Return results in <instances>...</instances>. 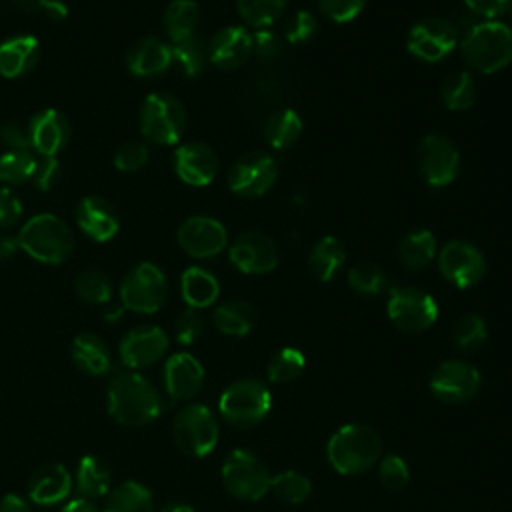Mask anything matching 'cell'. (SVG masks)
<instances>
[{
  "mask_svg": "<svg viewBox=\"0 0 512 512\" xmlns=\"http://www.w3.org/2000/svg\"><path fill=\"white\" fill-rule=\"evenodd\" d=\"M60 512H100V510H98V506L94 504V500H88V498L78 496V498H74V500H68V502L60 508Z\"/></svg>",
  "mask_w": 512,
  "mask_h": 512,
  "instance_id": "6f0895ef",
  "label": "cell"
},
{
  "mask_svg": "<svg viewBox=\"0 0 512 512\" xmlns=\"http://www.w3.org/2000/svg\"><path fill=\"white\" fill-rule=\"evenodd\" d=\"M278 164L272 154L262 150L244 152L228 170V186L240 198H260L274 186Z\"/></svg>",
  "mask_w": 512,
  "mask_h": 512,
  "instance_id": "8fae6325",
  "label": "cell"
},
{
  "mask_svg": "<svg viewBox=\"0 0 512 512\" xmlns=\"http://www.w3.org/2000/svg\"><path fill=\"white\" fill-rule=\"evenodd\" d=\"M74 488L82 498H88V500L104 498L112 488L110 466L100 456H94V454L82 456L74 474Z\"/></svg>",
  "mask_w": 512,
  "mask_h": 512,
  "instance_id": "83f0119b",
  "label": "cell"
},
{
  "mask_svg": "<svg viewBox=\"0 0 512 512\" xmlns=\"http://www.w3.org/2000/svg\"><path fill=\"white\" fill-rule=\"evenodd\" d=\"M162 382L170 400H190L204 386V368L192 354L176 352L164 364Z\"/></svg>",
  "mask_w": 512,
  "mask_h": 512,
  "instance_id": "d6986e66",
  "label": "cell"
},
{
  "mask_svg": "<svg viewBox=\"0 0 512 512\" xmlns=\"http://www.w3.org/2000/svg\"><path fill=\"white\" fill-rule=\"evenodd\" d=\"M20 198L6 186H0V228H12L22 218Z\"/></svg>",
  "mask_w": 512,
  "mask_h": 512,
  "instance_id": "f5cc1de1",
  "label": "cell"
},
{
  "mask_svg": "<svg viewBox=\"0 0 512 512\" xmlns=\"http://www.w3.org/2000/svg\"><path fill=\"white\" fill-rule=\"evenodd\" d=\"M74 290L86 304H110L114 286L112 280L94 268L82 270L74 280Z\"/></svg>",
  "mask_w": 512,
  "mask_h": 512,
  "instance_id": "f35d334b",
  "label": "cell"
},
{
  "mask_svg": "<svg viewBox=\"0 0 512 512\" xmlns=\"http://www.w3.org/2000/svg\"><path fill=\"white\" fill-rule=\"evenodd\" d=\"M200 8L194 0H172L164 10V30L172 42H180L196 34Z\"/></svg>",
  "mask_w": 512,
  "mask_h": 512,
  "instance_id": "e575fe53",
  "label": "cell"
},
{
  "mask_svg": "<svg viewBox=\"0 0 512 512\" xmlns=\"http://www.w3.org/2000/svg\"><path fill=\"white\" fill-rule=\"evenodd\" d=\"M106 406L118 424L142 428L160 416L162 396L144 374L122 368L112 372L106 384Z\"/></svg>",
  "mask_w": 512,
  "mask_h": 512,
  "instance_id": "6da1fadb",
  "label": "cell"
},
{
  "mask_svg": "<svg viewBox=\"0 0 512 512\" xmlns=\"http://www.w3.org/2000/svg\"><path fill=\"white\" fill-rule=\"evenodd\" d=\"M172 62L180 68L186 78H196L204 72L208 62V44H204L202 36L192 34L186 40L174 42L172 46Z\"/></svg>",
  "mask_w": 512,
  "mask_h": 512,
  "instance_id": "8d00e7d4",
  "label": "cell"
},
{
  "mask_svg": "<svg viewBox=\"0 0 512 512\" xmlns=\"http://www.w3.org/2000/svg\"><path fill=\"white\" fill-rule=\"evenodd\" d=\"M278 256L276 242L260 230L238 234L228 248L230 262L244 274L272 272L278 264Z\"/></svg>",
  "mask_w": 512,
  "mask_h": 512,
  "instance_id": "2e32d148",
  "label": "cell"
},
{
  "mask_svg": "<svg viewBox=\"0 0 512 512\" xmlns=\"http://www.w3.org/2000/svg\"><path fill=\"white\" fill-rule=\"evenodd\" d=\"M272 406L270 390L256 378H240L232 382L218 400L220 416L236 428H252L260 424Z\"/></svg>",
  "mask_w": 512,
  "mask_h": 512,
  "instance_id": "5b68a950",
  "label": "cell"
},
{
  "mask_svg": "<svg viewBox=\"0 0 512 512\" xmlns=\"http://www.w3.org/2000/svg\"><path fill=\"white\" fill-rule=\"evenodd\" d=\"M378 478H380V484L390 490V492H400L408 486L410 482V470L406 466V462L396 456V454H390L386 456L380 466H378Z\"/></svg>",
  "mask_w": 512,
  "mask_h": 512,
  "instance_id": "f6af8a7d",
  "label": "cell"
},
{
  "mask_svg": "<svg viewBox=\"0 0 512 512\" xmlns=\"http://www.w3.org/2000/svg\"><path fill=\"white\" fill-rule=\"evenodd\" d=\"M148 162V148L144 142L138 140H128L118 146L114 154V166L120 172H138L146 166Z\"/></svg>",
  "mask_w": 512,
  "mask_h": 512,
  "instance_id": "bcb514c9",
  "label": "cell"
},
{
  "mask_svg": "<svg viewBox=\"0 0 512 512\" xmlns=\"http://www.w3.org/2000/svg\"><path fill=\"white\" fill-rule=\"evenodd\" d=\"M70 356L74 366L88 376H104L112 372V354L102 336L82 332L72 340Z\"/></svg>",
  "mask_w": 512,
  "mask_h": 512,
  "instance_id": "4316f807",
  "label": "cell"
},
{
  "mask_svg": "<svg viewBox=\"0 0 512 512\" xmlns=\"http://www.w3.org/2000/svg\"><path fill=\"white\" fill-rule=\"evenodd\" d=\"M382 452L378 432L366 424H346L328 440L326 454L332 468L344 476H354L370 470Z\"/></svg>",
  "mask_w": 512,
  "mask_h": 512,
  "instance_id": "3957f363",
  "label": "cell"
},
{
  "mask_svg": "<svg viewBox=\"0 0 512 512\" xmlns=\"http://www.w3.org/2000/svg\"><path fill=\"white\" fill-rule=\"evenodd\" d=\"M20 250L18 236H10L6 232H0V260L12 258Z\"/></svg>",
  "mask_w": 512,
  "mask_h": 512,
  "instance_id": "680465c9",
  "label": "cell"
},
{
  "mask_svg": "<svg viewBox=\"0 0 512 512\" xmlns=\"http://www.w3.org/2000/svg\"><path fill=\"white\" fill-rule=\"evenodd\" d=\"M288 0H236L240 18L254 28H268L284 12Z\"/></svg>",
  "mask_w": 512,
  "mask_h": 512,
  "instance_id": "ab89813d",
  "label": "cell"
},
{
  "mask_svg": "<svg viewBox=\"0 0 512 512\" xmlns=\"http://www.w3.org/2000/svg\"><path fill=\"white\" fill-rule=\"evenodd\" d=\"M186 130V110L182 102L168 92H152L140 108L142 136L160 146H170L180 140Z\"/></svg>",
  "mask_w": 512,
  "mask_h": 512,
  "instance_id": "8992f818",
  "label": "cell"
},
{
  "mask_svg": "<svg viewBox=\"0 0 512 512\" xmlns=\"http://www.w3.org/2000/svg\"><path fill=\"white\" fill-rule=\"evenodd\" d=\"M348 284L362 296H378L390 290L386 272L374 262H358L348 270Z\"/></svg>",
  "mask_w": 512,
  "mask_h": 512,
  "instance_id": "74e56055",
  "label": "cell"
},
{
  "mask_svg": "<svg viewBox=\"0 0 512 512\" xmlns=\"http://www.w3.org/2000/svg\"><path fill=\"white\" fill-rule=\"evenodd\" d=\"M464 6L482 20H496L512 8V0H464Z\"/></svg>",
  "mask_w": 512,
  "mask_h": 512,
  "instance_id": "11a10c76",
  "label": "cell"
},
{
  "mask_svg": "<svg viewBox=\"0 0 512 512\" xmlns=\"http://www.w3.org/2000/svg\"><path fill=\"white\" fill-rule=\"evenodd\" d=\"M16 8L24 10V12H44V8L48 6L50 0H10Z\"/></svg>",
  "mask_w": 512,
  "mask_h": 512,
  "instance_id": "91938a15",
  "label": "cell"
},
{
  "mask_svg": "<svg viewBox=\"0 0 512 512\" xmlns=\"http://www.w3.org/2000/svg\"><path fill=\"white\" fill-rule=\"evenodd\" d=\"M36 156L30 150H6L0 156V182L22 184L32 180Z\"/></svg>",
  "mask_w": 512,
  "mask_h": 512,
  "instance_id": "ee69618b",
  "label": "cell"
},
{
  "mask_svg": "<svg viewBox=\"0 0 512 512\" xmlns=\"http://www.w3.org/2000/svg\"><path fill=\"white\" fill-rule=\"evenodd\" d=\"M302 134V118L292 108H280L272 112L264 122V136L274 150L290 148Z\"/></svg>",
  "mask_w": 512,
  "mask_h": 512,
  "instance_id": "836d02e7",
  "label": "cell"
},
{
  "mask_svg": "<svg viewBox=\"0 0 512 512\" xmlns=\"http://www.w3.org/2000/svg\"><path fill=\"white\" fill-rule=\"evenodd\" d=\"M432 394L444 404H464L480 390V372L462 360L442 362L430 376Z\"/></svg>",
  "mask_w": 512,
  "mask_h": 512,
  "instance_id": "9a60e30c",
  "label": "cell"
},
{
  "mask_svg": "<svg viewBox=\"0 0 512 512\" xmlns=\"http://www.w3.org/2000/svg\"><path fill=\"white\" fill-rule=\"evenodd\" d=\"M440 98L448 110L462 112L476 102V80L468 70L450 72L440 84Z\"/></svg>",
  "mask_w": 512,
  "mask_h": 512,
  "instance_id": "d590c367",
  "label": "cell"
},
{
  "mask_svg": "<svg viewBox=\"0 0 512 512\" xmlns=\"http://www.w3.org/2000/svg\"><path fill=\"white\" fill-rule=\"evenodd\" d=\"M204 332V318L200 314V310L196 308H186L178 314L176 322H174V336L180 344L188 346L194 344Z\"/></svg>",
  "mask_w": 512,
  "mask_h": 512,
  "instance_id": "7dc6e473",
  "label": "cell"
},
{
  "mask_svg": "<svg viewBox=\"0 0 512 512\" xmlns=\"http://www.w3.org/2000/svg\"><path fill=\"white\" fill-rule=\"evenodd\" d=\"M222 482L234 498L254 502L270 492L272 474L256 454L236 448L222 462Z\"/></svg>",
  "mask_w": 512,
  "mask_h": 512,
  "instance_id": "52a82bcc",
  "label": "cell"
},
{
  "mask_svg": "<svg viewBox=\"0 0 512 512\" xmlns=\"http://www.w3.org/2000/svg\"><path fill=\"white\" fill-rule=\"evenodd\" d=\"M452 336H454V344L460 352L472 354V352L480 350L488 338L486 322L478 314H464L454 324Z\"/></svg>",
  "mask_w": 512,
  "mask_h": 512,
  "instance_id": "60d3db41",
  "label": "cell"
},
{
  "mask_svg": "<svg viewBox=\"0 0 512 512\" xmlns=\"http://www.w3.org/2000/svg\"><path fill=\"white\" fill-rule=\"evenodd\" d=\"M460 42V28L448 20V18H438L430 16L424 20H418L406 40L408 52L424 62H440L444 60Z\"/></svg>",
  "mask_w": 512,
  "mask_h": 512,
  "instance_id": "7c38bea8",
  "label": "cell"
},
{
  "mask_svg": "<svg viewBox=\"0 0 512 512\" xmlns=\"http://www.w3.org/2000/svg\"><path fill=\"white\" fill-rule=\"evenodd\" d=\"M66 4H62L60 0H50L48 2V6L44 8V14L48 16V18H52V20H62V18H66Z\"/></svg>",
  "mask_w": 512,
  "mask_h": 512,
  "instance_id": "94428289",
  "label": "cell"
},
{
  "mask_svg": "<svg viewBox=\"0 0 512 512\" xmlns=\"http://www.w3.org/2000/svg\"><path fill=\"white\" fill-rule=\"evenodd\" d=\"M440 274L456 288H472L486 274L484 254L466 240H450L438 254Z\"/></svg>",
  "mask_w": 512,
  "mask_h": 512,
  "instance_id": "5bb4252c",
  "label": "cell"
},
{
  "mask_svg": "<svg viewBox=\"0 0 512 512\" xmlns=\"http://www.w3.org/2000/svg\"><path fill=\"white\" fill-rule=\"evenodd\" d=\"M386 314L398 330L420 334L436 322L438 304L428 292L420 288L394 286L388 290Z\"/></svg>",
  "mask_w": 512,
  "mask_h": 512,
  "instance_id": "30bf717a",
  "label": "cell"
},
{
  "mask_svg": "<svg viewBox=\"0 0 512 512\" xmlns=\"http://www.w3.org/2000/svg\"><path fill=\"white\" fill-rule=\"evenodd\" d=\"M28 138L38 156H56L70 138V122L60 110L42 108L28 122Z\"/></svg>",
  "mask_w": 512,
  "mask_h": 512,
  "instance_id": "ffe728a7",
  "label": "cell"
},
{
  "mask_svg": "<svg viewBox=\"0 0 512 512\" xmlns=\"http://www.w3.org/2000/svg\"><path fill=\"white\" fill-rule=\"evenodd\" d=\"M168 296L164 272L152 262H140L128 270L120 284L122 306L138 314H154Z\"/></svg>",
  "mask_w": 512,
  "mask_h": 512,
  "instance_id": "9c48e42d",
  "label": "cell"
},
{
  "mask_svg": "<svg viewBox=\"0 0 512 512\" xmlns=\"http://www.w3.org/2000/svg\"><path fill=\"white\" fill-rule=\"evenodd\" d=\"M344 262H346V250L336 236H322L314 244L308 256L310 274L318 282H330L340 272Z\"/></svg>",
  "mask_w": 512,
  "mask_h": 512,
  "instance_id": "1f68e13d",
  "label": "cell"
},
{
  "mask_svg": "<svg viewBox=\"0 0 512 512\" xmlns=\"http://www.w3.org/2000/svg\"><path fill=\"white\" fill-rule=\"evenodd\" d=\"M168 344V336L160 326L142 324L128 330L122 336L118 344V354L124 368L142 370L162 360L168 350Z\"/></svg>",
  "mask_w": 512,
  "mask_h": 512,
  "instance_id": "ac0fdd59",
  "label": "cell"
},
{
  "mask_svg": "<svg viewBox=\"0 0 512 512\" xmlns=\"http://www.w3.org/2000/svg\"><path fill=\"white\" fill-rule=\"evenodd\" d=\"M172 64V46L156 36L138 38L126 52V66L138 78H152Z\"/></svg>",
  "mask_w": 512,
  "mask_h": 512,
  "instance_id": "d4e9b609",
  "label": "cell"
},
{
  "mask_svg": "<svg viewBox=\"0 0 512 512\" xmlns=\"http://www.w3.org/2000/svg\"><path fill=\"white\" fill-rule=\"evenodd\" d=\"M316 2L320 12L326 18L340 24L354 20L364 10V4H366V0H316Z\"/></svg>",
  "mask_w": 512,
  "mask_h": 512,
  "instance_id": "681fc988",
  "label": "cell"
},
{
  "mask_svg": "<svg viewBox=\"0 0 512 512\" xmlns=\"http://www.w3.org/2000/svg\"><path fill=\"white\" fill-rule=\"evenodd\" d=\"M102 512H156V502L148 486L126 480L110 488Z\"/></svg>",
  "mask_w": 512,
  "mask_h": 512,
  "instance_id": "f1b7e54d",
  "label": "cell"
},
{
  "mask_svg": "<svg viewBox=\"0 0 512 512\" xmlns=\"http://www.w3.org/2000/svg\"><path fill=\"white\" fill-rule=\"evenodd\" d=\"M60 176H62V170H60V162L56 156H38L36 158L32 182L38 190H42V192L52 190L58 184Z\"/></svg>",
  "mask_w": 512,
  "mask_h": 512,
  "instance_id": "f907efd6",
  "label": "cell"
},
{
  "mask_svg": "<svg viewBox=\"0 0 512 512\" xmlns=\"http://www.w3.org/2000/svg\"><path fill=\"white\" fill-rule=\"evenodd\" d=\"M438 244L430 230L418 228L408 232L398 244V258L410 272H422L436 258Z\"/></svg>",
  "mask_w": 512,
  "mask_h": 512,
  "instance_id": "4dcf8cb0",
  "label": "cell"
},
{
  "mask_svg": "<svg viewBox=\"0 0 512 512\" xmlns=\"http://www.w3.org/2000/svg\"><path fill=\"white\" fill-rule=\"evenodd\" d=\"M40 60V42L32 34H18L0 44V76L20 78Z\"/></svg>",
  "mask_w": 512,
  "mask_h": 512,
  "instance_id": "484cf974",
  "label": "cell"
},
{
  "mask_svg": "<svg viewBox=\"0 0 512 512\" xmlns=\"http://www.w3.org/2000/svg\"><path fill=\"white\" fill-rule=\"evenodd\" d=\"M270 490L274 492V496L284 502V504H302L310 492H312V484L310 480L296 470H286L282 474L272 476V486Z\"/></svg>",
  "mask_w": 512,
  "mask_h": 512,
  "instance_id": "7bdbcfd3",
  "label": "cell"
},
{
  "mask_svg": "<svg viewBox=\"0 0 512 512\" xmlns=\"http://www.w3.org/2000/svg\"><path fill=\"white\" fill-rule=\"evenodd\" d=\"M0 512H32L30 502L18 492H6L0 498Z\"/></svg>",
  "mask_w": 512,
  "mask_h": 512,
  "instance_id": "9f6ffc18",
  "label": "cell"
},
{
  "mask_svg": "<svg viewBox=\"0 0 512 512\" xmlns=\"http://www.w3.org/2000/svg\"><path fill=\"white\" fill-rule=\"evenodd\" d=\"M460 54L472 70L494 74L512 62V28L500 20L474 22L460 40Z\"/></svg>",
  "mask_w": 512,
  "mask_h": 512,
  "instance_id": "7a4b0ae2",
  "label": "cell"
},
{
  "mask_svg": "<svg viewBox=\"0 0 512 512\" xmlns=\"http://www.w3.org/2000/svg\"><path fill=\"white\" fill-rule=\"evenodd\" d=\"M0 142L8 150H28L30 148V138H28V126H22L16 120L4 122L0 126Z\"/></svg>",
  "mask_w": 512,
  "mask_h": 512,
  "instance_id": "db71d44e",
  "label": "cell"
},
{
  "mask_svg": "<svg viewBox=\"0 0 512 512\" xmlns=\"http://www.w3.org/2000/svg\"><path fill=\"white\" fill-rule=\"evenodd\" d=\"M252 56V36L244 26L218 30L208 44V60L220 70H236Z\"/></svg>",
  "mask_w": 512,
  "mask_h": 512,
  "instance_id": "603a6c76",
  "label": "cell"
},
{
  "mask_svg": "<svg viewBox=\"0 0 512 512\" xmlns=\"http://www.w3.org/2000/svg\"><path fill=\"white\" fill-rule=\"evenodd\" d=\"M178 246L192 258L204 260L220 254L228 244V232L222 222L210 216H190L176 232Z\"/></svg>",
  "mask_w": 512,
  "mask_h": 512,
  "instance_id": "e0dca14e",
  "label": "cell"
},
{
  "mask_svg": "<svg viewBox=\"0 0 512 512\" xmlns=\"http://www.w3.org/2000/svg\"><path fill=\"white\" fill-rule=\"evenodd\" d=\"M258 320L256 308L246 300H228L216 306L212 322L226 336H246Z\"/></svg>",
  "mask_w": 512,
  "mask_h": 512,
  "instance_id": "d6a6232c",
  "label": "cell"
},
{
  "mask_svg": "<svg viewBox=\"0 0 512 512\" xmlns=\"http://www.w3.org/2000/svg\"><path fill=\"white\" fill-rule=\"evenodd\" d=\"M318 30V20L308 10H298L284 26V38L292 44H304L314 38Z\"/></svg>",
  "mask_w": 512,
  "mask_h": 512,
  "instance_id": "c3c4849f",
  "label": "cell"
},
{
  "mask_svg": "<svg viewBox=\"0 0 512 512\" xmlns=\"http://www.w3.org/2000/svg\"><path fill=\"white\" fill-rule=\"evenodd\" d=\"M180 292L188 308H208L216 302L220 294V284L216 276L200 266H190L182 272L180 278Z\"/></svg>",
  "mask_w": 512,
  "mask_h": 512,
  "instance_id": "f546056e",
  "label": "cell"
},
{
  "mask_svg": "<svg viewBox=\"0 0 512 512\" xmlns=\"http://www.w3.org/2000/svg\"><path fill=\"white\" fill-rule=\"evenodd\" d=\"M282 52V38L272 30H260L256 36H252V54L258 56L264 62L274 60Z\"/></svg>",
  "mask_w": 512,
  "mask_h": 512,
  "instance_id": "816d5d0a",
  "label": "cell"
},
{
  "mask_svg": "<svg viewBox=\"0 0 512 512\" xmlns=\"http://www.w3.org/2000/svg\"><path fill=\"white\" fill-rule=\"evenodd\" d=\"M20 250L42 264H60L74 250L70 226L56 214H36L18 232Z\"/></svg>",
  "mask_w": 512,
  "mask_h": 512,
  "instance_id": "277c9868",
  "label": "cell"
},
{
  "mask_svg": "<svg viewBox=\"0 0 512 512\" xmlns=\"http://www.w3.org/2000/svg\"><path fill=\"white\" fill-rule=\"evenodd\" d=\"M218 422L204 404L184 406L172 424V436L180 452L192 458L208 456L218 444Z\"/></svg>",
  "mask_w": 512,
  "mask_h": 512,
  "instance_id": "ba28073f",
  "label": "cell"
},
{
  "mask_svg": "<svg viewBox=\"0 0 512 512\" xmlns=\"http://www.w3.org/2000/svg\"><path fill=\"white\" fill-rule=\"evenodd\" d=\"M74 488L70 470L58 462L40 466L28 482V500L38 506H54L64 502Z\"/></svg>",
  "mask_w": 512,
  "mask_h": 512,
  "instance_id": "cb8c5ba5",
  "label": "cell"
},
{
  "mask_svg": "<svg viewBox=\"0 0 512 512\" xmlns=\"http://www.w3.org/2000/svg\"><path fill=\"white\" fill-rule=\"evenodd\" d=\"M160 512H194V508L186 502H180V500H174V502H168Z\"/></svg>",
  "mask_w": 512,
  "mask_h": 512,
  "instance_id": "6125c7cd",
  "label": "cell"
},
{
  "mask_svg": "<svg viewBox=\"0 0 512 512\" xmlns=\"http://www.w3.org/2000/svg\"><path fill=\"white\" fill-rule=\"evenodd\" d=\"M174 170L184 184L208 186L218 172L216 152L204 142H186L174 152Z\"/></svg>",
  "mask_w": 512,
  "mask_h": 512,
  "instance_id": "44dd1931",
  "label": "cell"
},
{
  "mask_svg": "<svg viewBox=\"0 0 512 512\" xmlns=\"http://www.w3.org/2000/svg\"><path fill=\"white\" fill-rule=\"evenodd\" d=\"M306 368V358L298 348H280L268 362V378L276 384H286L296 380Z\"/></svg>",
  "mask_w": 512,
  "mask_h": 512,
  "instance_id": "b9f144b4",
  "label": "cell"
},
{
  "mask_svg": "<svg viewBox=\"0 0 512 512\" xmlns=\"http://www.w3.org/2000/svg\"><path fill=\"white\" fill-rule=\"evenodd\" d=\"M416 164L430 186L442 188L456 180L460 170V152L450 138L442 134H428L418 144Z\"/></svg>",
  "mask_w": 512,
  "mask_h": 512,
  "instance_id": "4fadbf2b",
  "label": "cell"
},
{
  "mask_svg": "<svg viewBox=\"0 0 512 512\" xmlns=\"http://www.w3.org/2000/svg\"><path fill=\"white\" fill-rule=\"evenodd\" d=\"M76 222L80 230L96 240L108 242L116 236L120 228V218L116 206L104 196H84L76 206Z\"/></svg>",
  "mask_w": 512,
  "mask_h": 512,
  "instance_id": "7402d4cb",
  "label": "cell"
}]
</instances>
